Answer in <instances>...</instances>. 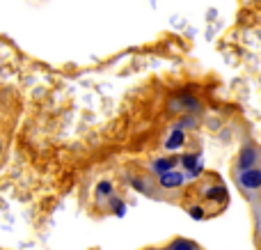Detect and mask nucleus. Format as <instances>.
<instances>
[{
    "label": "nucleus",
    "mask_w": 261,
    "mask_h": 250,
    "mask_svg": "<svg viewBox=\"0 0 261 250\" xmlns=\"http://www.w3.org/2000/svg\"><path fill=\"white\" fill-rule=\"evenodd\" d=\"M110 193H113V184L110 182H101L99 186H96V195L99 197H108Z\"/></svg>",
    "instance_id": "nucleus-9"
},
{
    "label": "nucleus",
    "mask_w": 261,
    "mask_h": 250,
    "mask_svg": "<svg viewBox=\"0 0 261 250\" xmlns=\"http://www.w3.org/2000/svg\"><path fill=\"white\" fill-rule=\"evenodd\" d=\"M126 214V205L124 202H117V216H124Z\"/></svg>",
    "instance_id": "nucleus-11"
},
{
    "label": "nucleus",
    "mask_w": 261,
    "mask_h": 250,
    "mask_svg": "<svg viewBox=\"0 0 261 250\" xmlns=\"http://www.w3.org/2000/svg\"><path fill=\"white\" fill-rule=\"evenodd\" d=\"M167 250H199V248H197V243L188 241V239H176V241H172L167 246Z\"/></svg>",
    "instance_id": "nucleus-7"
},
{
    "label": "nucleus",
    "mask_w": 261,
    "mask_h": 250,
    "mask_svg": "<svg viewBox=\"0 0 261 250\" xmlns=\"http://www.w3.org/2000/svg\"><path fill=\"white\" fill-rule=\"evenodd\" d=\"M184 179H186V174L176 172V170H170V172L158 174V182H161L163 188H179L181 184H184Z\"/></svg>",
    "instance_id": "nucleus-3"
},
{
    "label": "nucleus",
    "mask_w": 261,
    "mask_h": 250,
    "mask_svg": "<svg viewBox=\"0 0 261 250\" xmlns=\"http://www.w3.org/2000/svg\"><path fill=\"white\" fill-rule=\"evenodd\" d=\"M206 200H216V202H225L227 200V188L225 186H211L204 191Z\"/></svg>",
    "instance_id": "nucleus-6"
},
{
    "label": "nucleus",
    "mask_w": 261,
    "mask_h": 250,
    "mask_svg": "<svg viewBox=\"0 0 261 250\" xmlns=\"http://www.w3.org/2000/svg\"><path fill=\"white\" fill-rule=\"evenodd\" d=\"M172 165H174V159H170V156H167V159L156 161V163H153V170H156L158 174H163V172H170Z\"/></svg>",
    "instance_id": "nucleus-8"
},
{
    "label": "nucleus",
    "mask_w": 261,
    "mask_h": 250,
    "mask_svg": "<svg viewBox=\"0 0 261 250\" xmlns=\"http://www.w3.org/2000/svg\"><path fill=\"white\" fill-rule=\"evenodd\" d=\"M190 218L202 220L204 218V209H202V207H190Z\"/></svg>",
    "instance_id": "nucleus-10"
},
{
    "label": "nucleus",
    "mask_w": 261,
    "mask_h": 250,
    "mask_svg": "<svg viewBox=\"0 0 261 250\" xmlns=\"http://www.w3.org/2000/svg\"><path fill=\"white\" fill-rule=\"evenodd\" d=\"M239 184L243 188H248V191H257L261 186V170H257V168L243 170V172L239 174Z\"/></svg>",
    "instance_id": "nucleus-1"
},
{
    "label": "nucleus",
    "mask_w": 261,
    "mask_h": 250,
    "mask_svg": "<svg viewBox=\"0 0 261 250\" xmlns=\"http://www.w3.org/2000/svg\"><path fill=\"white\" fill-rule=\"evenodd\" d=\"M259 152L254 149L252 145L250 147H245V149H241V156H239V170L243 172V170H250V168H254V163H257V159H259Z\"/></svg>",
    "instance_id": "nucleus-2"
},
{
    "label": "nucleus",
    "mask_w": 261,
    "mask_h": 250,
    "mask_svg": "<svg viewBox=\"0 0 261 250\" xmlns=\"http://www.w3.org/2000/svg\"><path fill=\"white\" fill-rule=\"evenodd\" d=\"M184 140H186V136H184V131H181V129H174V131L170 133V138H167L165 140V147L167 149H179L181 145H184Z\"/></svg>",
    "instance_id": "nucleus-5"
},
{
    "label": "nucleus",
    "mask_w": 261,
    "mask_h": 250,
    "mask_svg": "<svg viewBox=\"0 0 261 250\" xmlns=\"http://www.w3.org/2000/svg\"><path fill=\"white\" fill-rule=\"evenodd\" d=\"M181 163H184V168L188 170V177H199V172H202V163H199V154H186L184 159H181Z\"/></svg>",
    "instance_id": "nucleus-4"
}]
</instances>
